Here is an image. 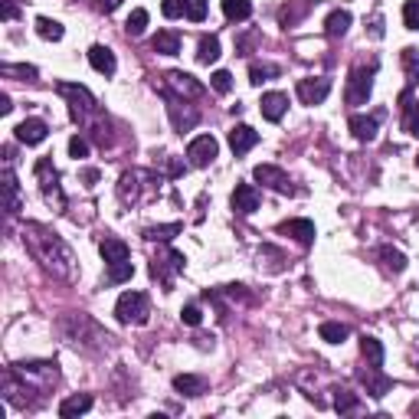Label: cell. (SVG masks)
I'll use <instances>...</instances> for the list:
<instances>
[{"mask_svg":"<svg viewBox=\"0 0 419 419\" xmlns=\"http://www.w3.org/2000/svg\"><path fill=\"white\" fill-rule=\"evenodd\" d=\"M23 242H26V249L33 252L36 262L43 265L52 279L72 282V279L79 275L76 256H72V249L66 246V240H62L56 230H50V226H43V223H26Z\"/></svg>","mask_w":419,"mask_h":419,"instance_id":"6da1fadb","label":"cell"},{"mask_svg":"<svg viewBox=\"0 0 419 419\" xmlns=\"http://www.w3.org/2000/svg\"><path fill=\"white\" fill-rule=\"evenodd\" d=\"M147 295L145 291H125L115 305V318H118L121 325H145L147 321Z\"/></svg>","mask_w":419,"mask_h":419,"instance_id":"7a4b0ae2","label":"cell"},{"mask_svg":"<svg viewBox=\"0 0 419 419\" xmlns=\"http://www.w3.org/2000/svg\"><path fill=\"white\" fill-rule=\"evenodd\" d=\"M60 95L69 99V111L76 121H89V115H95V99L86 86H76V82H60Z\"/></svg>","mask_w":419,"mask_h":419,"instance_id":"3957f363","label":"cell"},{"mask_svg":"<svg viewBox=\"0 0 419 419\" xmlns=\"http://www.w3.org/2000/svg\"><path fill=\"white\" fill-rule=\"evenodd\" d=\"M374 66H354L351 69V79H347V92H344V99H347V105H367L370 92H374Z\"/></svg>","mask_w":419,"mask_h":419,"instance_id":"277c9868","label":"cell"},{"mask_svg":"<svg viewBox=\"0 0 419 419\" xmlns=\"http://www.w3.org/2000/svg\"><path fill=\"white\" fill-rule=\"evenodd\" d=\"M161 95H164V102H167V111H171V121H174V128L180 131V135H184V131H190L194 128V125H197V111L190 108L187 105V99H184V95H177V92H171V89L164 86L161 89Z\"/></svg>","mask_w":419,"mask_h":419,"instance_id":"5b68a950","label":"cell"},{"mask_svg":"<svg viewBox=\"0 0 419 419\" xmlns=\"http://www.w3.org/2000/svg\"><path fill=\"white\" fill-rule=\"evenodd\" d=\"M36 177H40V184H43L46 200H50V203H56L62 210V206H66V197H62L60 174H56V167H52L50 157H40V161H36Z\"/></svg>","mask_w":419,"mask_h":419,"instance_id":"8992f818","label":"cell"},{"mask_svg":"<svg viewBox=\"0 0 419 419\" xmlns=\"http://www.w3.org/2000/svg\"><path fill=\"white\" fill-rule=\"evenodd\" d=\"M252 177H256L262 187L275 190V194H295V184H291V177L282 171V167H275V164H259L256 171H252Z\"/></svg>","mask_w":419,"mask_h":419,"instance_id":"52a82bcc","label":"cell"},{"mask_svg":"<svg viewBox=\"0 0 419 419\" xmlns=\"http://www.w3.org/2000/svg\"><path fill=\"white\" fill-rule=\"evenodd\" d=\"M220 155V145H216V138L213 135H200L194 138L187 145V157L194 167H206V164H213V157Z\"/></svg>","mask_w":419,"mask_h":419,"instance_id":"ba28073f","label":"cell"},{"mask_svg":"<svg viewBox=\"0 0 419 419\" xmlns=\"http://www.w3.org/2000/svg\"><path fill=\"white\" fill-rule=\"evenodd\" d=\"M295 92L305 105H321L331 95V79H298Z\"/></svg>","mask_w":419,"mask_h":419,"instance_id":"9c48e42d","label":"cell"},{"mask_svg":"<svg viewBox=\"0 0 419 419\" xmlns=\"http://www.w3.org/2000/svg\"><path fill=\"white\" fill-rule=\"evenodd\" d=\"M46 135H50V125H46L43 118H26L17 125V141L26 147H33V145H43Z\"/></svg>","mask_w":419,"mask_h":419,"instance_id":"30bf717a","label":"cell"},{"mask_svg":"<svg viewBox=\"0 0 419 419\" xmlns=\"http://www.w3.org/2000/svg\"><path fill=\"white\" fill-rule=\"evenodd\" d=\"M233 210L240 216H249L259 210V190L252 187V184H236V190H233Z\"/></svg>","mask_w":419,"mask_h":419,"instance_id":"8fae6325","label":"cell"},{"mask_svg":"<svg viewBox=\"0 0 419 419\" xmlns=\"http://www.w3.org/2000/svg\"><path fill=\"white\" fill-rule=\"evenodd\" d=\"M256 145H259V131H252L249 125H236V128L230 131V147H233V155L236 157H242Z\"/></svg>","mask_w":419,"mask_h":419,"instance_id":"7c38bea8","label":"cell"},{"mask_svg":"<svg viewBox=\"0 0 419 419\" xmlns=\"http://www.w3.org/2000/svg\"><path fill=\"white\" fill-rule=\"evenodd\" d=\"M167 89H177V95H184V99H200L203 95V86L187 72H167Z\"/></svg>","mask_w":419,"mask_h":419,"instance_id":"4fadbf2b","label":"cell"},{"mask_svg":"<svg viewBox=\"0 0 419 419\" xmlns=\"http://www.w3.org/2000/svg\"><path fill=\"white\" fill-rule=\"evenodd\" d=\"M259 108H262V118L282 121V115L289 111V95H282V92H265L262 102H259Z\"/></svg>","mask_w":419,"mask_h":419,"instance_id":"5bb4252c","label":"cell"},{"mask_svg":"<svg viewBox=\"0 0 419 419\" xmlns=\"http://www.w3.org/2000/svg\"><path fill=\"white\" fill-rule=\"evenodd\" d=\"M4 197H7V213L17 216L20 206H23V200H20V184H17V177H13V167H10V161L4 164Z\"/></svg>","mask_w":419,"mask_h":419,"instance_id":"9a60e30c","label":"cell"},{"mask_svg":"<svg viewBox=\"0 0 419 419\" xmlns=\"http://www.w3.org/2000/svg\"><path fill=\"white\" fill-rule=\"evenodd\" d=\"M279 233H285V236H295L301 246H311V242H315V223H311V220H289V223H282V226H279Z\"/></svg>","mask_w":419,"mask_h":419,"instance_id":"2e32d148","label":"cell"},{"mask_svg":"<svg viewBox=\"0 0 419 419\" xmlns=\"http://www.w3.org/2000/svg\"><path fill=\"white\" fill-rule=\"evenodd\" d=\"M89 62H92V69L102 72V76H115V69H118L115 52H111L108 46H92V50H89Z\"/></svg>","mask_w":419,"mask_h":419,"instance_id":"e0dca14e","label":"cell"},{"mask_svg":"<svg viewBox=\"0 0 419 419\" xmlns=\"http://www.w3.org/2000/svg\"><path fill=\"white\" fill-rule=\"evenodd\" d=\"M376 115H351V121H347V128H351V135L357 138V141H374L376 138Z\"/></svg>","mask_w":419,"mask_h":419,"instance_id":"ac0fdd59","label":"cell"},{"mask_svg":"<svg viewBox=\"0 0 419 419\" xmlns=\"http://www.w3.org/2000/svg\"><path fill=\"white\" fill-rule=\"evenodd\" d=\"M376 370H380V367L360 370V380H364V386H367V393L380 400V396H386V393H390V386H393V380H386V376H380Z\"/></svg>","mask_w":419,"mask_h":419,"instance_id":"d6986e66","label":"cell"},{"mask_svg":"<svg viewBox=\"0 0 419 419\" xmlns=\"http://www.w3.org/2000/svg\"><path fill=\"white\" fill-rule=\"evenodd\" d=\"M102 259H105L108 265L128 262V259H131V249L125 246L121 240H115V236H105V240H102Z\"/></svg>","mask_w":419,"mask_h":419,"instance_id":"ffe728a7","label":"cell"},{"mask_svg":"<svg viewBox=\"0 0 419 419\" xmlns=\"http://www.w3.org/2000/svg\"><path fill=\"white\" fill-rule=\"evenodd\" d=\"M400 105H403V128L419 138V102H413L410 89L400 95Z\"/></svg>","mask_w":419,"mask_h":419,"instance_id":"44dd1931","label":"cell"},{"mask_svg":"<svg viewBox=\"0 0 419 419\" xmlns=\"http://www.w3.org/2000/svg\"><path fill=\"white\" fill-rule=\"evenodd\" d=\"M92 410V396L89 393H76V396H69V400L60 403V416L62 419H72V416H82V413Z\"/></svg>","mask_w":419,"mask_h":419,"instance_id":"7402d4cb","label":"cell"},{"mask_svg":"<svg viewBox=\"0 0 419 419\" xmlns=\"http://www.w3.org/2000/svg\"><path fill=\"white\" fill-rule=\"evenodd\" d=\"M351 30V10H331L325 20V33L328 36H344Z\"/></svg>","mask_w":419,"mask_h":419,"instance_id":"603a6c76","label":"cell"},{"mask_svg":"<svg viewBox=\"0 0 419 419\" xmlns=\"http://www.w3.org/2000/svg\"><path fill=\"white\" fill-rule=\"evenodd\" d=\"M360 354H364V360H367L370 367H384V344L376 341V337L364 334L360 337Z\"/></svg>","mask_w":419,"mask_h":419,"instance_id":"cb8c5ba5","label":"cell"},{"mask_svg":"<svg viewBox=\"0 0 419 419\" xmlns=\"http://www.w3.org/2000/svg\"><path fill=\"white\" fill-rule=\"evenodd\" d=\"M151 46H155V52H161V56H177L180 52V36L174 33V30H161V33L151 40Z\"/></svg>","mask_w":419,"mask_h":419,"instance_id":"d4e9b609","label":"cell"},{"mask_svg":"<svg viewBox=\"0 0 419 419\" xmlns=\"http://www.w3.org/2000/svg\"><path fill=\"white\" fill-rule=\"evenodd\" d=\"M174 390H180L184 396H200L206 390V380L194 374H180V376H174Z\"/></svg>","mask_w":419,"mask_h":419,"instance_id":"484cf974","label":"cell"},{"mask_svg":"<svg viewBox=\"0 0 419 419\" xmlns=\"http://www.w3.org/2000/svg\"><path fill=\"white\" fill-rule=\"evenodd\" d=\"M223 13H226V20H233V23H242V20L252 17V4H249V0H223Z\"/></svg>","mask_w":419,"mask_h":419,"instance_id":"4316f807","label":"cell"},{"mask_svg":"<svg viewBox=\"0 0 419 419\" xmlns=\"http://www.w3.org/2000/svg\"><path fill=\"white\" fill-rule=\"evenodd\" d=\"M220 60V40L216 36H203L197 46V62H203V66H210V62Z\"/></svg>","mask_w":419,"mask_h":419,"instance_id":"83f0119b","label":"cell"},{"mask_svg":"<svg viewBox=\"0 0 419 419\" xmlns=\"http://www.w3.org/2000/svg\"><path fill=\"white\" fill-rule=\"evenodd\" d=\"M318 334H321V341H328V344H344L347 341V328H344L341 321H325V325L318 328Z\"/></svg>","mask_w":419,"mask_h":419,"instance_id":"f1b7e54d","label":"cell"},{"mask_svg":"<svg viewBox=\"0 0 419 419\" xmlns=\"http://www.w3.org/2000/svg\"><path fill=\"white\" fill-rule=\"evenodd\" d=\"M36 33L43 36V40H52V43H56V40H62V33H66V30H62L60 20L40 17V20H36Z\"/></svg>","mask_w":419,"mask_h":419,"instance_id":"f546056e","label":"cell"},{"mask_svg":"<svg viewBox=\"0 0 419 419\" xmlns=\"http://www.w3.org/2000/svg\"><path fill=\"white\" fill-rule=\"evenodd\" d=\"M380 259H384V265L390 269V272H403V269H406V256H403L400 249H393V246L380 249Z\"/></svg>","mask_w":419,"mask_h":419,"instance_id":"4dcf8cb0","label":"cell"},{"mask_svg":"<svg viewBox=\"0 0 419 419\" xmlns=\"http://www.w3.org/2000/svg\"><path fill=\"white\" fill-rule=\"evenodd\" d=\"M164 269H174V272H180V269H184V256H180V252H167V259H155V265H151L155 279H161Z\"/></svg>","mask_w":419,"mask_h":419,"instance_id":"1f68e13d","label":"cell"},{"mask_svg":"<svg viewBox=\"0 0 419 419\" xmlns=\"http://www.w3.org/2000/svg\"><path fill=\"white\" fill-rule=\"evenodd\" d=\"M279 76V66H259V62H252L249 66V82L252 86H262V82H269V79Z\"/></svg>","mask_w":419,"mask_h":419,"instance_id":"d6a6232c","label":"cell"},{"mask_svg":"<svg viewBox=\"0 0 419 419\" xmlns=\"http://www.w3.org/2000/svg\"><path fill=\"white\" fill-rule=\"evenodd\" d=\"M184 17L190 23H203L206 20V0H184Z\"/></svg>","mask_w":419,"mask_h":419,"instance_id":"836d02e7","label":"cell"},{"mask_svg":"<svg viewBox=\"0 0 419 419\" xmlns=\"http://www.w3.org/2000/svg\"><path fill=\"white\" fill-rule=\"evenodd\" d=\"M131 275H135V265H131V259H128V262H118V265H108V282L111 285L128 282Z\"/></svg>","mask_w":419,"mask_h":419,"instance_id":"e575fe53","label":"cell"},{"mask_svg":"<svg viewBox=\"0 0 419 419\" xmlns=\"http://www.w3.org/2000/svg\"><path fill=\"white\" fill-rule=\"evenodd\" d=\"M403 66H406L410 82H416V79H419V50H416V46H406V50H403Z\"/></svg>","mask_w":419,"mask_h":419,"instance_id":"d590c367","label":"cell"},{"mask_svg":"<svg viewBox=\"0 0 419 419\" xmlns=\"http://www.w3.org/2000/svg\"><path fill=\"white\" fill-rule=\"evenodd\" d=\"M125 30H128L131 36H141V33H145V30H147V10H145V7H138L135 13L128 17V26H125Z\"/></svg>","mask_w":419,"mask_h":419,"instance_id":"8d00e7d4","label":"cell"},{"mask_svg":"<svg viewBox=\"0 0 419 419\" xmlns=\"http://www.w3.org/2000/svg\"><path fill=\"white\" fill-rule=\"evenodd\" d=\"M0 76H23L26 82H36V69L33 66H13V62H4V66H0Z\"/></svg>","mask_w":419,"mask_h":419,"instance_id":"74e56055","label":"cell"},{"mask_svg":"<svg viewBox=\"0 0 419 419\" xmlns=\"http://www.w3.org/2000/svg\"><path fill=\"white\" fill-rule=\"evenodd\" d=\"M174 233H180V223H167V226H151V230H145L147 240H161L167 242L174 236Z\"/></svg>","mask_w":419,"mask_h":419,"instance_id":"f35d334b","label":"cell"},{"mask_svg":"<svg viewBox=\"0 0 419 419\" xmlns=\"http://www.w3.org/2000/svg\"><path fill=\"white\" fill-rule=\"evenodd\" d=\"M403 23H406V30H419V0L403 4Z\"/></svg>","mask_w":419,"mask_h":419,"instance_id":"ab89813d","label":"cell"},{"mask_svg":"<svg viewBox=\"0 0 419 419\" xmlns=\"http://www.w3.org/2000/svg\"><path fill=\"white\" fill-rule=\"evenodd\" d=\"M210 86H213L220 95H226V92H230V89H233V76H230V72H226V69H216L213 76H210Z\"/></svg>","mask_w":419,"mask_h":419,"instance_id":"60d3db41","label":"cell"},{"mask_svg":"<svg viewBox=\"0 0 419 419\" xmlns=\"http://www.w3.org/2000/svg\"><path fill=\"white\" fill-rule=\"evenodd\" d=\"M334 406H337V413H354V410H357V396L347 393V390H337V396H334Z\"/></svg>","mask_w":419,"mask_h":419,"instance_id":"b9f144b4","label":"cell"},{"mask_svg":"<svg viewBox=\"0 0 419 419\" xmlns=\"http://www.w3.org/2000/svg\"><path fill=\"white\" fill-rule=\"evenodd\" d=\"M69 155L76 157V161H82V157H89V141L86 138H69Z\"/></svg>","mask_w":419,"mask_h":419,"instance_id":"7bdbcfd3","label":"cell"},{"mask_svg":"<svg viewBox=\"0 0 419 419\" xmlns=\"http://www.w3.org/2000/svg\"><path fill=\"white\" fill-rule=\"evenodd\" d=\"M161 13H164L167 20L184 17V0H164V4H161Z\"/></svg>","mask_w":419,"mask_h":419,"instance_id":"ee69618b","label":"cell"},{"mask_svg":"<svg viewBox=\"0 0 419 419\" xmlns=\"http://www.w3.org/2000/svg\"><path fill=\"white\" fill-rule=\"evenodd\" d=\"M180 318H184V325H190V328H197L200 321H203V315H200L197 305H187V308L180 311Z\"/></svg>","mask_w":419,"mask_h":419,"instance_id":"f6af8a7d","label":"cell"},{"mask_svg":"<svg viewBox=\"0 0 419 419\" xmlns=\"http://www.w3.org/2000/svg\"><path fill=\"white\" fill-rule=\"evenodd\" d=\"M17 17V4L13 0H4V20H13Z\"/></svg>","mask_w":419,"mask_h":419,"instance_id":"bcb514c9","label":"cell"},{"mask_svg":"<svg viewBox=\"0 0 419 419\" xmlns=\"http://www.w3.org/2000/svg\"><path fill=\"white\" fill-rule=\"evenodd\" d=\"M82 177H86V187H92L95 180H99V171H95V167H89V171L82 174Z\"/></svg>","mask_w":419,"mask_h":419,"instance_id":"7dc6e473","label":"cell"},{"mask_svg":"<svg viewBox=\"0 0 419 419\" xmlns=\"http://www.w3.org/2000/svg\"><path fill=\"white\" fill-rule=\"evenodd\" d=\"M10 108H13V105H10V95H0V111H4V115H10Z\"/></svg>","mask_w":419,"mask_h":419,"instance_id":"c3c4849f","label":"cell"},{"mask_svg":"<svg viewBox=\"0 0 419 419\" xmlns=\"http://www.w3.org/2000/svg\"><path fill=\"white\" fill-rule=\"evenodd\" d=\"M118 4H121V0H102V7H105V10H115Z\"/></svg>","mask_w":419,"mask_h":419,"instance_id":"681fc988","label":"cell"},{"mask_svg":"<svg viewBox=\"0 0 419 419\" xmlns=\"http://www.w3.org/2000/svg\"><path fill=\"white\" fill-rule=\"evenodd\" d=\"M416 167H419V157H416Z\"/></svg>","mask_w":419,"mask_h":419,"instance_id":"f907efd6","label":"cell"}]
</instances>
